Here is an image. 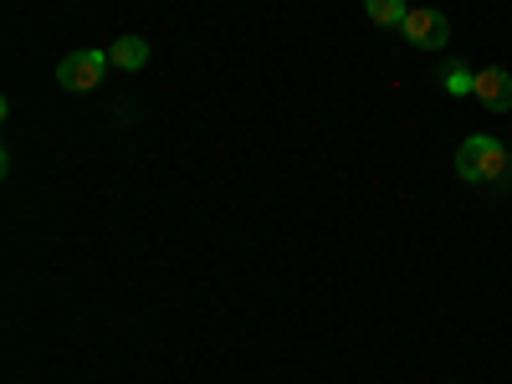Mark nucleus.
<instances>
[{
	"label": "nucleus",
	"mask_w": 512,
	"mask_h": 384,
	"mask_svg": "<svg viewBox=\"0 0 512 384\" xmlns=\"http://www.w3.org/2000/svg\"><path fill=\"white\" fill-rule=\"evenodd\" d=\"M456 175L466 185H502L507 180V144L492 134H472L456 149Z\"/></svg>",
	"instance_id": "1"
},
{
	"label": "nucleus",
	"mask_w": 512,
	"mask_h": 384,
	"mask_svg": "<svg viewBox=\"0 0 512 384\" xmlns=\"http://www.w3.org/2000/svg\"><path fill=\"white\" fill-rule=\"evenodd\" d=\"M113 62H108V52H67L62 62H57V82L67 93H93L98 82H103V72H108Z\"/></svg>",
	"instance_id": "2"
},
{
	"label": "nucleus",
	"mask_w": 512,
	"mask_h": 384,
	"mask_svg": "<svg viewBox=\"0 0 512 384\" xmlns=\"http://www.w3.org/2000/svg\"><path fill=\"white\" fill-rule=\"evenodd\" d=\"M400 36L410 41V47H420V52H441L446 36H451V26H446V16H441L436 6H410Z\"/></svg>",
	"instance_id": "3"
},
{
	"label": "nucleus",
	"mask_w": 512,
	"mask_h": 384,
	"mask_svg": "<svg viewBox=\"0 0 512 384\" xmlns=\"http://www.w3.org/2000/svg\"><path fill=\"white\" fill-rule=\"evenodd\" d=\"M472 98L492 113H512V72L507 67H482L472 82Z\"/></svg>",
	"instance_id": "4"
},
{
	"label": "nucleus",
	"mask_w": 512,
	"mask_h": 384,
	"mask_svg": "<svg viewBox=\"0 0 512 384\" xmlns=\"http://www.w3.org/2000/svg\"><path fill=\"white\" fill-rule=\"evenodd\" d=\"M108 62H113L118 72H144V67H149V41H144V36H118L113 52H108Z\"/></svg>",
	"instance_id": "5"
},
{
	"label": "nucleus",
	"mask_w": 512,
	"mask_h": 384,
	"mask_svg": "<svg viewBox=\"0 0 512 384\" xmlns=\"http://www.w3.org/2000/svg\"><path fill=\"white\" fill-rule=\"evenodd\" d=\"M364 16L374 26H384V31H400L405 16H410V6H405V0H364Z\"/></svg>",
	"instance_id": "6"
},
{
	"label": "nucleus",
	"mask_w": 512,
	"mask_h": 384,
	"mask_svg": "<svg viewBox=\"0 0 512 384\" xmlns=\"http://www.w3.org/2000/svg\"><path fill=\"white\" fill-rule=\"evenodd\" d=\"M472 82H477L472 67H466V62H451V72H446V93H451V98H466V93H472Z\"/></svg>",
	"instance_id": "7"
},
{
	"label": "nucleus",
	"mask_w": 512,
	"mask_h": 384,
	"mask_svg": "<svg viewBox=\"0 0 512 384\" xmlns=\"http://www.w3.org/2000/svg\"><path fill=\"white\" fill-rule=\"evenodd\" d=\"M507 175H512V149H507Z\"/></svg>",
	"instance_id": "8"
}]
</instances>
